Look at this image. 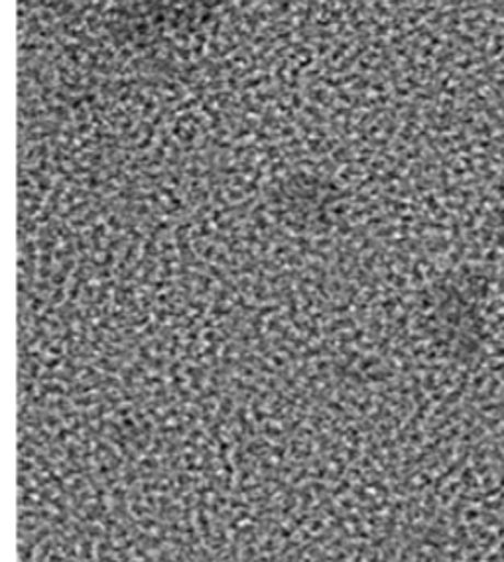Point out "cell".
Segmentation results:
<instances>
[{"mask_svg": "<svg viewBox=\"0 0 504 562\" xmlns=\"http://www.w3.org/2000/svg\"><path fill=\"white\" fill-rule=\"evenodd\" d=\"M489 281L479 272H459L439 282L426 304L427 326L454 358H473L486 338Z\"/></svg>", "mask_w": 504, "mask_h": 562, "instance_id": "obj_1", "label": "cell"}, {"mask_svg": "<svg viewBox=\"0 0 504 562\" xmlns=\"http://www.w3.org/2000/svg\"><path fill=\"white\" fill-rule=\"evenodd\" d=\"M207 0H138L118 19L121 36L128 42H150L182 32L205 19Z\"/></svg>", "mask_w": 504, "mask_h": 562, "instance_id": "obj_2", "label": "cell"}]
</instances>
